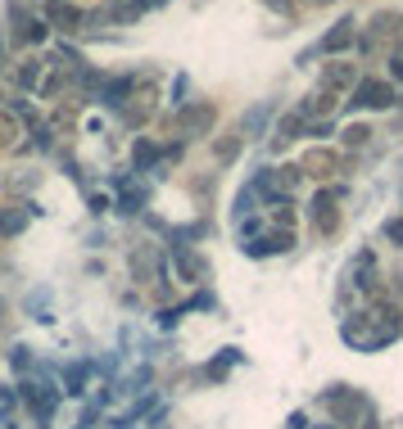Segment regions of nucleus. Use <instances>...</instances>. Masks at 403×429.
I'll return each instance as SVG.
<instances>
[{
  "mask_svg": "<svg viewBox=\"0 0 403 429\" xmlns=\"http://www.w3.org/2000/svg\"><path fill=\"white\" fill-rule=\"evenodd\" d=\"M23 217H28V208H14V213H0V235H14L23 226Z\"/></svg>",
  "mask_w": 403,
  "mask_h": 429,
  "instance_id": "obj_1",
  "label": "nucleus"
}]
</instances>
